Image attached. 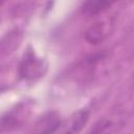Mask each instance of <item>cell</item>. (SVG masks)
Segmentation results:
<instances>
[{
  "label": "cell",
  "mask_w": 134,
  "mask_h": 134,
  "mask_svg": "<svg viewBox=\"0 0 134 134\" xmlns=\"http://www.w3.org/2000/svg\"><path fill=\"white\" fill-rule=\"evenodd\" d=\"M111 2L109 1H87L83 4L82 9L86 15L96 16L107 10L111 6Z\"/></svg>",
  "instance_id": "6"
},
{
  "label": "cell",
  "mask_w": 134,
  "mask_h": 134,
  "mask_svg": "<svg viewBox=\"0 0 134 134\" xmlns=\"http://www.w3.org/2000/svg\"><path fill=\"white\" fill-rule=\"evenodd\" d=\"M114 26L115 20L112 17L98 20L87 28L85 32V39L90 44H99L112 34V31L114 30Z\"/></svg>",
  "instance_id": "3"
},
{
  "label": "cell",
  "mask_w": 134,
  "mask_h": 134,
  "mask_svg": "<svg viewBox=\"0 0 134 134\" xmlns=\"http://www.w3.org/2000/svg\"><path fill=\"white\" fill-rule=\"evenodd\" d=\"M89 119V111L87 109H80L74 112L66 122H62L59 134H80V132L87 125Z\"/></svg>",
  "instance_id": "4"
},
{
  "label": "cell",
  "mask_w": 134,
  "mask_h": 134,
  "mask_svg": "<svg viewBox=\"0 0 134 134\" xmlns=\"http://www.w3.org/2000/svg\"><path fill=\"white\" fill-rule=\"evenodd\" d=\"M128 121V115L124 110H116L97 120L90 130V134H117Z\"/></svg>",
  "instance_id": "2"
},
{
  "label": "cell",
  "mask_w": 134,
  "mask_h": 134,
  "mask_svg": "<svg viewBox=\"0 0 134 134\" xmlns=\"http://www.w3.org/2000/svg\"><path fill=\"white\" fill-rule=\"evenodd\" d=\"M62 125L59 114L55 112H48L43 115L36 124L35 134H54L59 131Z\"/></svg>",
  "instance_id": "5"
},
{
  "label": "cell",
  "mask_w": 134,
  "mask_h": 134,
  "mask_svg": "<svg viewBox=\"0 0 134 134\" xmlns=\"http://www.w3.org/2000/svg\"><path fill=\"white\" fill-rule=\"evenodd\" d=\"M47 71V64L46 62L39 58L32 50H28L19 66V73L21 77L26 81L35 82L44 76Z\"/></svg>",
  "instance_id": "1"
}]
</instances>
